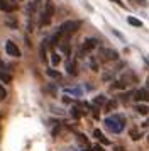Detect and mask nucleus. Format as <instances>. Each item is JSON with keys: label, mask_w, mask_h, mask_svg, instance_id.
<instances>
[{"label": "nucleus", "mask_w": 149, "mask_h": 151, "mask_svg": "<svg viewBox=\"0 0 149 151\" xmlns=\"http://www.w3.org/2000/svg\"><path fill=\"white\" fill-rule=\"evenodd\" d=\"M105 127L114 134H119L125 127V117L124 116H112L105 119Z\"/></svg>", "instance_id": "obj_1"}, {"label": "nucleus", "mask_w": 149, "mask_h": 151, "mask_svg": "<svg viewBox=\"0 0 149 151\" xmlns=\"http://www.w3.org/2000/svg\"><path fill=\"white\" fill-rule=\"evenodd\" d=\"M53 15H54L53 0H46V2H44V7H42V10H41V15H39V26L41 27L47 26V24L51 22V19H53Z\"/></svg>", "instance_id": "obj_2"}, {"label": "nucleus", "mask_w": 149, "mask_h": 151, "mask_svg": "<svg viewBox=\"0 0 149 151\" xmlns=\"http://www.w3.org/2000/svg\"><path fill=\"white\" fill-rule=\"evenodd\" d=\"M80 26H81L80 21H66L59 26L58 32L61 34V37H69L71 34H74V32L80 29Z\"/></svg>", "instance_id": "obj_3"}, {"label": "nucleus", "mask_w": 149, "mask_h": 151, "mask_svg": "<svg viewBox=\"0 0 149 151\" xmlns=\"http://www.w3.org/2000/svg\"><path fill=\"white\" fill-rule=\"evenodd\" d=\"M119 53L115 51V49L112 48H100V51H98V60L103 63H110V61H117L119 60Z\"/></svg>", "instance_id": "obj_4"}, {"label": "nucleus", "mask_w": 149, "mask_h": 151, "mask_svg": "<svg viewBox=\"0 0 149 151\" xmlns=\"http://www.w3.org/2000/svg\"><path fill=\"white\" fill-rule=\"evenodd\" d=\"M124 68H125V63H124V61L117 63L115 66L108 68L107 71H103V75H102V80H103V82H110V80H114V76H117Z\"/></svg>", "instance_id": "obj_5"}, {"label": "nucleus", "mask_w": 149, "mask_h": 151, "mask_svg": "<svg viewBox=\"0 0 149 151\" xmlns=\"http://www.w3.org/2000/svg\"><path fill=\"white\" fill-rule=\"evenodd\" d=\"M98 46V39L97 37H87L85 41L81 42V48H80V56L87 55V53H92L95 48Z\"/></svg>", "instance_id": "obj_6"}, {"label": "nucleus", "mask_w": 149, "mask_h": 151, "mask_svg": "<svg viewBox=\"0 0 149 151\" xmlns=\"http://www.w3.org/2000/svg\"><path fill=\"white\" fill-rule=\"evenodd\" d=\"M17 7H19V0H0V9L7 14L17 10Z\"/></svg>", "instance_id": "obj_7"}, {"label": "nucleus", "mask_w": 149, "mask_h": 151, "mask_svg": "<svg viewBox=\"0 0 149 151\" xmlns=\"http://www.w3.org/2000/svg\"><path fill=\"white\" fill-rule=\"evenodd\" d=\"M5 51L9 56H12V58H20V49L17 48V44L14 41H7L5 42Z\"/></svg>", "instance_id": "obj_8"}, {"label": "nucleus", "mask_w": 149, "mask_h": 151, "mask_svg": "<svg viewBox=\"0 0 149 151\" xmlns=\"http://www.w3.org/2000/svg\"><path fill=\"white\" fill-rule=\"evenodd\" d=\"M134 100L137 102H149V90L146 88H137L134 92V97H132Z\"/></svg>", "instance_id": "obj_9"}, {"label": "nucleus", "mask_w": 149, "mask_h": 151, "mask_svg": "<svg viewBox=\"0 0 149 151\" xmlns=\"http://www.w3.org/2000/svg\"><path fill=\"white\" fill-rule=\"evenodd\" d=\"M66 73L71 76H76L78 75V70H76V63L73 61V60H69V61L66 63Z\"/></svg>", "instance_id": "obj_10"}, {"label": "nucleus", "mask_w": 149, "mask_h": 151, "mask_svg": "<svg viewBox=\"0 0 149 151\" xmlns=\"http://www.w3.org/2000/svg\"><path fill=\"white\" fill-rule=\"evenodd\" d=\"M92 104H93V107H103L107 104V99H105V95H97V97H93Z\"/></svg>", "instance_id": "obj_11"}, {"label": "nucleus", "mask_w": 149, "mask_h": 151, "mask_svg": "<svg viewBox=\"0 0 149 151\" xmlns=\"http://www.w3.org/2000/svg\"><path fill=\"white\" fill-rule=\"evenodd\" d=\"M135 110H137L141 116H149V105H146V104H137V105H135Z\"/></svg>", "instance_id": "obj_12"}, {"label": "nucleus", "mask_w": 149, "mask_h": 151, "mask_svg": "<svg viewBox=\"0 0 149 151\" xmlns=\"http://www.w3.org/2000/svg\"><path fill=\"white\" fill-rule=\"evenodd\" d=\"M0 80L4 83H10L12 82V76H10V73L7 70H0Z\"/></svg>", "instance_id": "obj_13"}, {"label": "nucleus", "mask_w": 149, "mask_h": 151, "mask_svg": "<svg viewBox=\"0 0 149 151\" xmlns=\"http://www.w3.org/2000/svg\"><path fill=\"white\" fill-rule=\"evenodd\" d=\"M115 107H117V100H107V104L103 105L105 112H112V110H115Z\"/></svg>", "instance_id": "obj_14"}, {"label": "nucleus", "mask_w": 149, "mask_h": 151, "mask_svg": "<svg viewBox=\"0 0 149 151\" xmlns=\"http://www.w3.org/2000/svg\"><path fill=\"white\" fill-rule=\"evenodd\" d=\"M69 114H71V117H73V119H80L83 112H81V109H80V107H71V110H69Z\"/></svg>", "instance_id": "obj_15"}, {"label": "nucleus", "mask_w": 149, "mask_h": 151, "mask_svg": "<svg viewBox=\"0 0 149 151\" xmlns=\"http://www.w3.org/2000/svg\"><path fill=\"white\" fill-rule=\"evenodd\" d=\"M130 137H132V139H134V141H139V139H141L142 137V131H139V129H130Z\"/></svg>", "instance_id": "obj_16"}, {"label": "nucleus", "mask_w": 149, "mask_h": 151, "mask_svg": "<svg viewBox=\"0 0 149 151\" xmlns=\"http://www.w3.org/2000/svg\"><path fill=\"white\" fill-rule=\"evenodd\" d=\"M46 73H47L49 78H54V80H59V78H61V73H59V71H56V70H53V68H49Z\"/></svg>", "instance_id": "obj_17"}, {"label": "nucleus", "mask_w": 149, "mask_h": 151, "mask_svg": "<svg viewBox=\"0 0 149 151\" xmlns=\"http://www.w3.org/2000/svg\"><path fill=\"white\" fill-rule=\"evenodd\" d=\"M127 22L130 24V26H134V27H142V21H139V19H135V17H129L127 19Z\"/></svg>", "instance_id": "obj_18"}, {"label": "nucleus", "mask_w": 149, "mask_h": 151, "mask_svg": "<svg viewBox=\"0 0 149 151\" xmlns=\"http://www.w3.org/2000/svg\"><path fill=\"white\" fill-rule=\"evenodd\" d=\"M46 46H49V44H47V41H42V44H41V49H39L41 60H42V61L46 60Z\"/></svg>", "instance_id": "obj_19"}, {"label": "nucleus", "mask_w": 149, "mask_h": 151, "mask_svg": "<svg viewBox=\"0 0 149 151\" xmlns=\"http://www.w3.org/2000/svg\"><path fill=\"white\" fill-rule=\"evenodd\" d=\"M59 61H61V56L58 55V53H53V55H51V65L56 66V65H59Z\"/></svg>", "instance_id": "obj_20"}, {"label": "nucleus", "mask_w": 149, "mask_h": 151, "mask_svg": "<svg viewBox=\"0 0 149 151\" xmlns=\"http://www.w3.org/2000/svg\"><path fill=\"white\" fill-rule=\"evenodd\" d=\"M5 24L9 26V27H12V29H15V27H17V21H15V19H10V17H7Z\"/></svg>", "instance_id": "obj_21"}, {"label": "nucleus", "mask_w": 149, "mask_h": 151, "mask_svg": "<svg viewBox=\"0 0 149 151\" xmlns=\"http://www.w3.org/2000/svg\"><path fill=\"white\" fill-rule=\"evenodd\" d=\"M130 2H134L139 7H148V0H130Z\"/></svg>", "instance_id": "obj_22"}, {"label": "nucleus", "mask_w": 149, "mask_h": 151, "mask_svg": "<svg viewBox=\"0 0 149 151\" xmlns=\"http://www.w3.org/2000/svg\"><path fill=\"white\" fill-rule=\"evenodd\" d=\"M88 63H90V68L93 70V71H97V70H98V63L95 61L93 58H92V60H90V61H88Z\"/></svg>", "instance_id": "obj_23"}, {"label": "nucleus", "mask_w": 149, "mask_h": 151, "mask_svg": "<svg viewBox=\"0 0 149 151\" xmlns=\"http://www.w3.org/2000/svg\"><path fill=\"white\" fill-rule=\"evenodd\" d=\"M4 99H7V90L0 85V100H4Z\"/></svg>", "instance_id": "obj_24"}, {"label": "nucleus", "mask_w": 149, "mask_h": 151, "mask_svg": "<svg viewBox=\"0 0 149 151\" xmlns=\"http://www.w3.org/2000/svg\"><path fill=\"white\" fill-rule=\"evenodd\" d=\"M93 136L97 137V139H103V134H102V131H98V129L93 131Z\"/></svg>", "instance_id": "obj_25"}, {"label": "nucleus", "mask_w": 149, "mask_h": 151, "mask_svg": "<svg viewBox=\"0 0 149 151\" xmlns=\"http://www.w3.org/2000/svg\"><path fill=\"white\" fill-rule=\"evenodd\" d=\"M68 92H71V93H74V95H81V90L80 88H71V90H68Z\"/></svg>", "instance_id": "obj_26"}, {"label": "nucleus", "mask_w": 149, "mask_h": 151, "mask_svg": "<svg viewBox=\"0 0 149 151\" xmlns=\"http://www.w3.org/2000/svg\"><path fill=\"white\" fill-rule=\"evenodd\" d=\"M114 4H117V5H120V7H125V4L124 2H120V0H112Z\"/></svg>", "instance_id": "obj_27"}, {"label": "nucleus", "mask_w": 149, "mask_h": 151, "mask_svg": "<svg viewBox=\"0 0 149 151\" xmlns=\"http://www.w3.org/2000/svg\"><path fill=\"white\" fill-rule=\"evenodd\" d=\"M90 151H103V150H102L100 146H93V148H92Z\"/></svg>", "instance_id": "obj_28"}, {"label": "nucleus", "mask_w": 149, "mask_h": 151, "mask_svg": "<svg viewBox=\"0 0 149 151\" xmlns=\"http://www.w3.org/2000/svg\"><path fill=\"white\" fill-rule=\"evenodd\" d=\"M0 70H5V65H4V61L0 60Z\"/></svg>", "instance_id": "obj_29"}, {"label": "nucleus", "mask_w": 149, "mask_h": 151, "mask_svg": "<svg viewBox=\"0 0 149 151\" xmlns=\"http://www.w3.org/2000/svg\"><path fill=\"white\" fill-rule=\"evenodd\" d=\"M115 151H125V150H124L122 146H117V148H115Z\"/></svg>", "instance_id": "obj_30"}, {"label": "nucleus", "mask_w": 149, "mask_h": 151, "mask_svg": "<svg viewBox=\"0 0 149 151\" xmlns=\"http://www.w3.org/2000/svg\"><path fill=\"white\" fill-rule=\"evenodd\" d=\"M0 119H2V116H0Z\"/></svg>", "instance_id": "obj_31"}]
</instances>
